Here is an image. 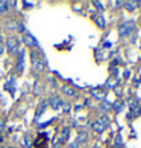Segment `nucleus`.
<instances>
[{
    "instance_id": "nucleus-21",
    "label": "nucleus",
    "mask_w": 141,
    "mask_h": 148,
    "mask_svg": "<svg viewBox=\"0 0 141 148\" xmlns=\"http://www.w3.org/2000/svg\"><path fill=\"white\" fill-rule=\"evenodd\" d=\"M23 145H24L26 148H30V147H32V140H30V138H29L28 134L23 138Z\"/></svg>"
},
{
    "instance_id": "nucleus-6",
    "label": "nucleus",
    "mask_w": 141,
    "mask_h": 148,
    "mask_svg": "<svg viewBox=\"0 0 141 148\" xmlns=\"http://www.w3.org/2000/svg\"><path fill=\"white\" fill-rule=\"evenodd\" d=\"M35 148H49V136L46 133H40L36 136V139L34 140Z\"/></svg>"
},
{
    "instance_id": "nucleus-26",
    "label": "nucleus",
    "mask_w": 141,
    "mask_h": 148,
    "mask_svg": "<svg viewBox=\"0 0 141 148\" xmlns=\"http://www.w3.org/2000/svg\"><path fill=\"white\" fill-rule=\"evenodd\" d=\"M3 52H5V43H3V41H0V55H2Z\"/></svg>"
},
{
    "instance_id": "nucleus-2",
    "label": "nucleus",
    "mask_w": 141,
    "mask_h": 148,
    "mask_svg": "<svg viewBox=\"0 0 141 148\" xmlns=\"http://www.w3.org/2000/svg\"><path fill=\"white\" fill-rule=\"evenodd\" d=\"M30 58H32V67H34L36 72H43V70H44V67H46V64H44V60H43L41 53L32 51Z\"/></svg>"
},
{
    "instance_id": "nucleus-14",
    "label": "nucleus",
    "mask_w": 141,
    "mask_h": 148,
    "mask_svg": "<svg viewBox=\"0 0 141 148\" xmlns=\"http://www.w3.org/2000/svg\"><path fill=\"white\" fill-rule=\"evenodd\" d=\"M109 108H111V104H109V102H106V101H102V102H100V106L97 107V110H99L102 114H106V112L109 110Z\"/></svg>"
},
{
    "instance_id": "nucleus-18",
    "label": "nucleus",
    "mask_w": 141,
    "mask_h": 148,
    "mask_svg": "<svg viewBox=\"0 0 141 148\" xmlns=\"http://www.w3.org/2000/svg\"><path fill=\"white\" fill-rule=\"evenodd\" d=\"M9 2H5V0H2L0 2V14H6L8 11H9Z\"/></svg>"
},
{
    "instance_id": "nucleus-10",
    "label": "nucleus",
    "mask_w": 141,
    "mask_h": 148,
    "mask_svg": "<svg viewBox=\"0 0 141 148\" xmlns=\"http://www.w3.org/2000/svg\"><path fill=\"white\" fill-rule=\"evenodd\" d=\"M106 127H108V125H106V124H103L100 119H97L96 122L93 124V130L96 131V133H103V131L106 130Z\"/></svg>"
},
{
    "instance_id": "nucleus-15",
    "label": "nucleus",
    "mask_w": 141,
    "mask_h": 148,
    "mask_svg": "<svg viewBox=\"0 0 141 148\" xmlns=\"http://www.w3.org/2000/svg\"><path fill=\"white\" fill-rule=\"evenodd\" d=\"M94 20H96V25L99 26L100 29H103L105 26H106V21H105V18H103V15H102V14L96 15V18H94Z\"/></svg>"
},
{
    "instance_id": "nucleus-28",
    "label": "nucleus",
    "mask_w": 141,
    "mask_h": 148,
    "mask_svg": "<svg viewBox=\"0 0 141 148\" xmlns=\"http://www.w3.org/2000/svg\"><path fill=\"white\" fill-rule=\"evenodd\" d=\"M68 148H79V145L76 144V142H72V144L68 145Z\"/></svg>"
},
{
    "instance_id": "nucleus-30",
    "label": "nucleus",
    "mask_w": 141,
    "mask_h": 148,
    "mask_svg": "<svg viewBox=\"0 0 141 148\" xmlns=\"http://www.w3.org/2000/svg\"><path fill=\"white\" fill-rule=\"evenodd\" d=\"M0 41H3V38H2V34H0Z\"/></svg>"
},
{
    "instance_id": "nucleus-29",
    "label": "nucleus",
    "mask_w": 141,
    "mask_h": 148,
    "mask_svg": "<svg viewBox=\"0 0 141 148\" xmlns=\"http://www.w3.org/2000/svg\"><path fill=\"white\" fill-rule=\"evenodd\" d=\"M23 5H24V6H34L35 3H32V2H23Z\"/></svg>"
},
{
    "instance_id": "nucleus-1",
    "label": "nucleus",
    "mask_w": 141,
    "mask_h": 148,
    "mask_svg": "<svg viewBox=\"0 0 141 148\" xmlns=\"http://www.w3.org/2000/svg\"><path fill=\"white\" fill-rule=\"evenodd\" d=\"M135 20H124L123 23L118 26V35H120V38H128L132 35V32L135 29Z\"/></svg>"
},
{
    "instance_id": "nucleus-20",
    "label": "nucleus",
    "mask_w": 141,
    "mask_h": 148,
    "mask_svg": "<svg viewBox=\"0 0 141 148\" xmlns=\"http://www.w3.org/2000/svg\"><path fill=\"white\" fill-rule=\"evenodd\" d=\"M91 93H93V98H96V99H99V101H105V93L102 92V90H93Z\"/></svg>"
},
{
    "instance_id": "nucleus-31",
    "label": "nucleus",
    "mask_w": 141,
    "mask_h": 148,
    "mask_svg": "<svg viewBox=\"0 0 141 148\" xmlns=\"http://www.w3.org/2000/svg\"><path fill=\"white\" fill-rule=\"evenodd\" d=\"M93 148H100V147H99V145H94V147H93Z\"/></svg>"
},
{
    "instance_id": "nucleus-25",
    "label": "nucleus",
    "mask_w": 141,
    "mask_h": 148,
    "mask_svg": "<svg viewBox=\"0 0 141 148\" xmlns=\"http://www.w3.org/2000/svg\"><path fill=\"white\" fill-rule=\"evenodd\" d=\"M115 86H117V81H112V83H109V81H108V83H106V87H111V89H114Z\"/></svg>"
},
{
    "instance_id": "nucleus-4",
    "label": "nucleus",
    "mask_w": 141,
    "mask_h": 148,
    "mask_svg": "<svg viewBox=\"0 0 141 148\" xmlns=\"http://www.w3.org/2000/svg\"><path fill=\"white\" fill-rule=\"evenodd\" d=\"M24 49H18L17 52V63H15V72H17L18 75L24 72Z\"/></svg>"
},
{
    "instance_id": "nucleus-27",
    "label": "nucleus",
    "mask_w": 141,
    "mask_h": 148,
    "mask_svg": "<svg viewBox=\"0 0 141 148\" xmlns=\"http://www.w3.org/2000/svg\"><path fill=\"white\" fill-rule=\"evenodd\" d=\"M111 46H112V43H111V41H105V43H103V47H105V49H108V47L111 49Z\"/></svg>"
},
{
    "instance_id": "nucleus-12",
    "label": "nucleus",
    "mask_w": 141,
    "mask_h": 148,
    "mask_svg": "<svg viewBox=\"0 0 141 148\" xmlns=\"http://www.w3.org/2000/svg\"><path fill=\"white\" fill-rule=\"evenodd\" d=\"M124 106H126V104H124V101H117V102H114L112 106H111V108L115 113H121L123 110H124Z\"/></svg>"
},
{
    "instance_id": "nucleus-23",
    "label": "nucleus",
    "mask_w": 141,
    "mask_h": 148,
    "mask_svg": "<svg viewBox=\"0 0 141 148\" xmlns=\"http://www.w3.org/2000/svg\"><path fill=\"white\" fill-rule=\"evenodd\" d=\"M93 5H94V6L99 9V11H103V9H105V8H103V3H102V2H94Z\"/></svg>"
},
{
    "instance_id": "nucleus-16",
    "label": "nucleus",
    "mask_w": 141,
    "mask_h": 148,
    "mask_svg": "<svg viewBox=\"0 0 141 148\" xmlns=\"http://www.w3.org/2000/svg\"><path fill=\"white\" fill-rule=\"evenodd\" d=\"M121 147H123L121 133H117V134H115V139H114V148H121Z\"/></svg>"
},
{
    "instance_id": "nucleus-9",
    "label": "nucleus",
    "mask_w": 141,
    "mask_h": 148,
    "mask_svg": "<svg viewBox=\"0 0 141 148\" xmlns=\"http://www.w3.org/2000/svg\"><path fill=\"white\" fill-rule=\"evenodd\" d=\"M86 139H88V133H86V130H80L79 133H78V138H76L74 142L80 147L82 144H85V142H86Z\"/></svg>"
},
{
    "instance_id": "nucleus-19",
    "label": "nucleus",
    "mask_w": 141,
    "mask_h": 148,
    "mask_svg": "<svg viewBox=\"0 0 141 148\" xmlns=\"http://www.w3.org/2000/svg\"><path fill=\"white\" fill-rule=\"evenodd\" d=\"M137 5H138L137 2H123V6L126 8L128 11H131V12L137 9Z\"/></svg>"
},
{
    "instance_id": "nucleus-17",
    "label": "nucleus",
    "mask_w": 141,
    "mask_h": 148,
    "mask_svg": "<svg viewBox=\"0 0 141 148\" xmlns=\"http://www.w3.org/2000/svg\"><path fill=\"white\" fill-rule=\"evenodd\" d=\"M46 108H47V101H43V102L40 104V108H38V112L35 113V118H36V119L40 118L41 114H43V113L46 112Z\"/></svg>"
},
{
    "instance_id": "nucleus-13",
    "label": "nucleus",
    "mask_w": 141,
    "mask_h": 148,
    "mask_svg": "<svg viewBox=\"0 0 141 148\" xmlns=\"http://www.w3.org/2000/svg\"><path fill=\"white\" fill-rule=\"evenodd\" d=\"M5 87H6V90H9V92H14L15 87H17V79H15L14 76H11L8 79V83L5 84Z\"/></svg>"
},
{
    "instance_id": "nucleus-8",
    "label": "nucleus",
    "mask_w": 141,
    "mask_h": 148,
    "mask_svg": "<svg viewBox=\"0 0 141 148\" xmlns=\"http://www.w3.org/2000/svg\"><path fill=\"white\" fill-rule=\"evenodd\" d=\"M61 92L65 96H68V98H78V90H76L74 87H72V86H62Z\"/></svg>"
},
{
    "instance_id": "nucleus-7",
    "label": "nucleus",
    "mask_w": 141,
    "mask_h": 148,
    "mask_svg": "<svg viewBox=\"0 0 141 148\" xmlns=\"http://www.w3.org/2000/svg\"><path fill=\"white\" fill-rule=\"evenodd\" d=\"M23 43H24V46H28V47H38L40 46L38 45V40L34 38L30 34H24L23 35Z\"/></svg>"
},
{
    "instance_id": "nucleus-3",
    "label": "nucleus",
    "mask_w": 141,
    "mask_h": 148,
    "mask_svg": "<svg viewBox=\"0 0 141 148\" xmlns=\"http://www.w3.org/2000/svg\"><path fill=\"white\" fill-rule=\"evenodd\" d=\"M18 45H20V41L17 37H8L6 43H5V49H6L8 53H11V55H15L18 52Z\"/></svg>"
},
{
    "instance_id": "nucleus-32",
    "label": "nucleus",
    "mask_w": 141,
    "mask_h": 148,
    "mask_svg": "<svg viewBox=\"0 0 141 148\" xmlns=\"http://www.w3.org/2000/svg\"><path fill=\"white\" fill-rule=\"evenodd\" d=\"M2 140H3V139H2V136H0V144H2Z\"/></svg>"
},
{
    "instance_id": "nucleus-24",
    "label": "nucleus",
    "mask_w": 141,
    "mask_h": 148,
    "mask_svg": "<svg viewBox=\"0 0 141 148\" xmlns=\"http://www.w3.org/2000/svg\"><path fill=\"white\" fill-rule=\"evenodd\" d=\"M5 130V119L3 118H0V133Z\"/></svg>"
},
{
    "instance_id": "nucleus-11",
    "label": "nucleus",
    "mask_w": 141,
    "mask_h": 148,
    "mask_svg": "<svg viewBox=\"0 0 141 148\" xmlns=\"http://www.w3.org/2000/svg\"><path fill=\"white\" fill-rule=\"evenodd\" d=\"M68 138H70V128H64L62 133H61V136L58 138V144H59V145L65 144V142L68 140Z\"/></svg>"
},
{
    "instance_id": "nucleus-22",
    "label": "nucleus",
    "mask_w": 141,
    "mask_h": 148,
    "mask_svg": "<svg viewBox=\"0 0 141 148\" xmlns=\"http://www.w3.org/2000/svg\"><path fill=\"white\" fill-rule=\"evenodd\" d=\"M99 119H100L103 124H106V125H109V124H111V119H109V116H108V114H102Z\"/></svg>"
},
{
    "instance_id": "nucleus-5",
    "label": "nucleus",
    "mask_w": 141,
    "mask_h": 148,
    "mask_svg": "<svg viewBox=\"0 0 141 148\" xmlns=\"http://www.w3.org/2000/svg\"><path fill=\"white\" fill-rule=\"evenodd\" d=\"M47 104L53 108V110H59V108L64 106V102H62V99H61V96L56 95V93H52V95L49 96Z\"/></svg>"
}]
</instances>
